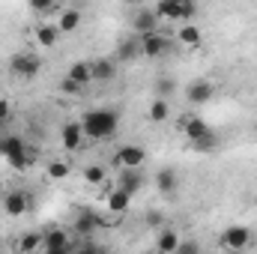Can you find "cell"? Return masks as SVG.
<instances>
[{
  "label": "cell",
  "instance_id": "3",
  "mask_svg": "<svg viewBox=\"0 0 257 254\" xmlns=\"http://www.w3.org/2000/svg\"><path fill=\"white\" fill-rule=\"evenodd\" d=\"M156 12L165 21H192L197 15L194 0H156Z\"/></svg>",
  "mask_w": 257,
  "mask_h": 254
},
{
  "label": "cell",
  "instance_id": "22",
  "mask_svg": "<svg viewBox=\"0 0 257 254\" xmlns=\"http://www.w3.org/2000/svg\"><path fill=\"white\" fill-rule=\"evenodd\" d=\"M81 9H63L60 12V18H57V27H60V33H75L78 27H81Z\"/></svg>",
  "mask_w": 257,
  "mask_h": 254
},
{
  "label": "cell",
  "instance_id": "13",
  "mask_svg": "<svg viewBox=\"0 0 257 254\" xmlns=\"http://www.w3.org/2000/svg\"><path fill=\"white\" fill-rule=\"evenodd\" d=\"M132 197H135V194H128L126 189L117 186V189H111L108 194H105V209L114 212V215H123L128 206H132Z\"/></svg>",
  "mask_w": 257,
  "mask_h": 254
},
{
  "label": "cell",
  "instance_id": "12",
  "mask_svg": "<svg viewBox=\"0 0 257 254\" xmlns=\"http://www.w3.org/2000/svg\"><path fill=\"white\" fill-rule=\"evenodd\" d=\"M212 96H215V87H212V81H206V78L192 81V84L186 87V99H189L192 105H206Z\"/></svg>",
  "mask_w": 257,
  "mask_h": 254
},
{
  "label": "cell",
  "instance_id": "30",
  "mask_svg": "<svg viewBox=\"0 0 257 254\" xmlns=\"http://www.w3.org/2000/svg\"><path fill=\"white\" fill-rule=\"evenodd\" d=\"M60 93H63V96H81V93H84V84H78V81H72V78L66 75L63 81H60Z\"/></svg>",
  "mask_w": 257,
  "mask_h": 254
},
{
  "label": "cell",
  "instance_id": "11",
  "mask_svg": "<svg viewBox=\"0 0 257 254\" xmlns=\"http://www.w3.org/2000/svg\"><path fill=\"white\" fill-rule=\"evenodd\" d=\"M42 251H45V254H66V251H72V239H69V233H66V230H45Z\"/></svg>",
  "mask_w": 257,
  "mask_h": 254
},
{
  "label": "cell",
  "instance_id": "10",
  "mask_svg": "<svg viewBox=\"0 0 257 254\" xmlns=\"http://www.w3.org/2000/svg\"><path fill=\"white\" fill-rule=\"evenodd\" d=\"M3 209H6V215H12V218H21L27 209H30V194L27 191H6V197H3Z\"/></svg>",
  "mask_w": 257,
  "mask_h": 254
},
{
  "label": "cell",
  "instance_id": "33",
  "mask_svg": "<svg viewBox=\"0 0 257 254\" xmlns=\"http://www.w3.org/2000/svg\"><path fill=\"white\" fill-rule=\"evenodd\" d=\"M171 90H174V81H171V78H162V81H159V93H162V96H168Z\"/></svg>",
  "mask_w": 257,
  "mask_h": 254
},
{
  "label": "cell",
  "instance_id": "23",
  "mask_svg": "<svg viewBox=\"0 0 257 254\" xmlns=\"http://www.w3.org/2000/svg\"><path fill=\"white\" fill-rule=\"evenodd\" d=\"M147 117H150V123H165V120L171 117V105H168V99H165V96L153 99V102H150V111H147Z\"/></svg>",
  "mask_w": 257,
  "mask_h": 254
},
{
  "label": "cell",
  "instance_id": "34",
  "mask_svg": "<svg viewBox=\"0 0 257 254\" xmlns=\"http://www.w3.org/2000/svg\"><path fill=\"white\" fill-rule=\"evenodd\" d=\"M147 221H150V224H159V221H162V215H159V212H150V215H147Z\"/></svg>",
  "mask_w": 257,
  "mask_h": 254
},
{
  "label": "cell",
  "instance_id": "15",
  "mask_svg": "<svg viewBox=\"0 0 257 254\" xmlns=\"http://www.w3.org/2000/svg\"><path fill=\"white\" fill-rule=\"evenodd\" d=\"M87 138H84V129L81 123H66L60 129V144H63L66 153H75V150H81V144H84Z\"/></svg>",
  "mask_w": 257,
  "mask_h": 254
},
{
  "label": "cell",
  "instance_id": "2",
  "mask_svg": "<svg viewBox=\"0 0 257 254\" xmlns=\"http://www.w3.org/2000/svg\"><path fill=\"white\" fill-rule=\"evenodd\" d=\"M0 156L6 159V165L12 168V171H27V168H33V153L27 150V144H24V138L21 135H12V132H0Z\"/></svg>",
  "mask_w": 257,
  "mask_h": 254
},
{
  "label": "cell",
  "instance_id": "25",
  "mask_svg": "<svg viewBox=\"0 0 257 254\" xmlns=\"http://www.w3.org/2000/svg\"><path fill=\"white\" fill-rule=\"evenodd\" d=\"M42 239H45V233H39V230H33V233H24V236L18 239V251H24V254L42 251Z\"/></svg>",
  "mask_w": 257,
  "mask_h": 254
},
{
  "label": "cell",
  "instance_id": "18",
  "mask_svg": "<svg viewBox=\"0 0 257 254\" xmlns=\"http://www.w3.org/2000/svg\"><path fill=\"white\" fill-rule=\"evenodd\" d=\"M117 186H120V189H126L128 194H138V191L144 189V177H141V171H138V168H123V171H120V177H117Z\"/></svg>",
  "mask_w": 257,
  "mask_h": 254
},
{
  "label": "cell",
  "instance_id": "27",
  "mask_svg": "<svg viewBox=\"0 0 257 254\" xmlns=\"http://www.w3.org/2000/svg\"><path fill=\"white\" fill-rule=\"evenodd\" d=\"M84 183H90V186H102V183H105V168H102V165H90V168H84Z\"/></svg>",
  "mask_w": 257,
  "mask_h": 254
},
{
  "label": "cell",
  "instance_id": "8",
  "mask_svg": "<svg viewBox=\"0 0 257 254\" xmlns=\"http://www.w3.org/2000/svg\"><path fill=\"white\" fill-rule=\"evenodd\" d=\"M153 183H156V191H159V194L174 197V194H177V189H180V174H177V168L165 165V168H159V171H156Z\"/></svg>",
  "mask_w": 257,
  "mask_h": 254
},
{
  "label": "cell",
  "instance_id": "31",
  "mask_svg": "<svg viewBox=\"0 0 257 254\" xmlns=\"http://www.w3.org/2000/svg\"><path fill=\"white\" fill-rule=\"evenodd\" d=\"M9 120H12V102L9 99H0V132H6Z\"/></svg>",
  "mask_w": 257,
  "mask_h": 254
},
{
  "label": "cell",
  "instance_id": "16",
  "mask_svg": "<svg viewBox=\"0 0 257 254\" xmlns=\"http://www.w3.org/2000/svg\"><path fill=\"white\" fill-rule=\"evenodd\" d=\"M90 69H93V81L108 84V81H114V78H117V63H114V60L96 57V60H90Z\"/></svg>",
  "mask_w": 257,
  "mask_h": 254
},
{
  "label": "cell",
  "instance_id": "32",
  "mask_svg": "<svg viewBox=\"0 0 257 254\" xmlns=\"http://www.w3.org/2000/svg\"><path fill=\"white\" fill-rule=\"evenodd\" d=\"M48 177H51V180L69 177V165H66V162H51V165H48Z\"/></svg>",
  "mask_w": 257,
  "mask_h": 254
},
{
  "label": "cell",
  "instance_id": "5",
  "mask_svg": "<svg viewBox=\"0 0 257 254\" xmlns=\"http://www.w3.org/2000/svg\"><path fill=\"white\" fill-rule=\"evenodd\" d=\"M138 39H141V54H144V57H150V60H156V57L168 54V48H171V39H168L162 30L144 33V36H138Z\"/></svg>",
  "mask_w": 257,
  "mask_h": 254
},
{
  "label": "cell",
  "instance_id": "19",
  "mask_svg": "<svg viewBox=\"0 0 257 254\" xmlns=\"http://www.w3.org/2000/svg\"><path fill=\"white\" fill-rule=\"evenodd\" d=\"M177 42L186 45V48H197V45L203 42V30H200L197 24H183V27L177 30Z\"/></svg>",
  "mask_w": 257,
  "mask_h": 254
},
{
  "label": "cell",
  "instance_id": "29",
  "mask_svg": "<svg viewBox=\"0 0 257 254\" xmlns=\"http://www.w3.org/2000/svg\"><path fill=\"white\" fill-rule=\"evenodd\" d=\"M27 6L36 12V15H48L57 9V0H27Z\"/></svg>",
  "mask_w": 257,
  "mask_h": 254
},
{
  "label": "cell",
  "instance_id": "17",
  "mask_svg": "<svg viewBox=\"0 0 257 254\" xmlns=\"http://www.w3.org/2000/svg\"><path fill=\"white\" fill-rule=\"evenodd\" d=\"M105 221L93 212V209H81L78 212V218H75V224H72V230H78V233H93V230H99Z\"/></svg>",
  "mask_w": 257,
  "mask_h": 254
},
{
  "label": "cell",
  "instance_id": "4",
  "mask_svg": "<svg viewBox=\"0 0 257 254\" xmlns=\"http://www.w3.org/2000/svg\"><path fill=\"white\" fill-rule=\"evenodd\" d=\"M9 69H12V75H18V78H36V75L42 72V57H36L33 51H21V54H15V57L9 60Z\"/></svg>",
  "mask_w": 257,
  "mask_h": 254
},
{
  "label": "cell",
  "instance_id": "35",
  "mask_svg": "<svg viewBox=\"0 0 257 254\" xmlns=\"http://www.w3.org/2000/svg\"><path fill=\"white\" fill-rule=\"evenodd\" d=\"M126 3H144V0H126Z\"/></svg>",
  "mask_w": 257,
  "mask_h": 254
},
{
  "label": "cell",
  "instance_id": "7",
  "mask_svg": "<svg viewBox=\"0 0 257 254\" xmlns=\"http://www.w3.org/2000/svg\"><path fill=\"white\" fill-rule=\"evenodd\" d=\"M180 132L189 138V141H200V138H206V135H212V126L200 117V114H183L180 117Z\"/></svg>",
  "mask_w": 257,
  "mask_h": 254
},
{
  "label": "cell",
  "instance_id": "24",
  "mask_svg": "<svg viewBox=\"0 0 257 254\" xmlns=\"http://www.w3.org/2000/svg\"><path fill=\"white\" fill-rule=\"evenodd\" d=\"M72 81H78V84H90L93 81V69H90V60H78V63H72L69 66V72H66Z\"/></svg>",
  "mask_w": 257,
  "mask_h": 254
},
{
  "label": "cell",
  "instance_id": "28",
  "mask_svg": "<svg viewBox=\"0 0 257 254\" xmlns=\"http://www.w3.org/2000/svg\"><path fill=\"white\" fill-rule=\"evenodd\" d=\"M197 153H212V150H218V135L212 132V135H206V138H200V141H194L192 144Z\"/></svg>",
  "mask_w": 257,
  "mask_h": 254
},
{
  "label": "cell",
  "instance_id": "1",
  "mask_svg": "<svg viewBox=\"0 0 257 254\" xmlns=\"http://www.w3.org/2000/svg\"><path fill=\"white\" fill-rule=\"evenodd\" d=\"M81 129L87 141H111L120 129V114L114 108H93L81 117Z\"/></svg>",
  "mask_w": 257,
  "mask_h": 254
},
{
  "label": "cell",
  "instance_id": "14",
  "mask_svg": "<svg viewBox=\"0 0 257 254\" xmlns=\"http://www.w3.org/2000/svg\"><path fill=\"white\" fill-rule=\"evenodd\" d=\"M159 12L156 9H141V12H135V18H132V27H135V33L138 36H144V33H153V30H159Z\"/></svg>",
  "mask_w": 257,
  "mask_h": 254
},
{
  "label": "cell",
  "instance_id": "26",
  "mask_svg": "<svg viewBox=\"0 0 257 254\" xmlns=\"http://www.w3.org/2000/svg\"><path fill=\"white\" fill-rule=\"evenodd\" d=\"M117 57H120V60H128V63L138 60V57H144V54H141V39H126V42L120 45Z\"/></svg>",
  "mask_w": 257,
  "mask_h": 254
},
{
  "label": "cell",
  "instance_id": "6",
  "mask_svg": "<svg viewBox=\"0 0 257 254\" xmlns=\"http://www.w3.org/2000/svg\"><path fill=\"white\" fill-rule=\"evenodd\" d=\"M221 245H224L227 251H245V248L251 245V230H248L245 224H230V227H224V233H221Z\"/></svg>",
  "mask_w": 257,
  "mask_h": 254
},
{
  "label": "cell",
  "instance_id": "20",
  "mask_svg": "<svg viewBox=\"0 0 257 254\" xmlns=\"http://www.w3.org/2000/svg\"><path fill=\"white\" fill-rule=\"evenodd\" d=\"M177 245H180V233H177V230H171V227L159 230V236H156V251L177 254Z\"/></svg>",
  "mask_w": 257,
  "mask_h": 254
},
{
  "label": "cell",
  "instance_id": "21",
  "mask_svg": "<svg viewBox=\"0 0 257 254\" xmlns=\"http://www.w3.org/2000/svg\"><path fill=\"white\" fill-rule=\"evenodd\" d=\"M60 36H63V33H60L57 24H39V27H36V39H39L42 48H54V45L60 42Z\"/></svg>",
  "mask_w": 257,
  "mask_h": 254
},
{
  "label": "cell",
  "instance_id": "9",
  "mask_svg": "<svg viewBox=\"0 0 257 254\" xmlns=\"http://www.w3.org/2000/svg\"><path fill=\"white\" fill-rule=\"evenodd\" d=\"M144 159H147V150L138 147V144H126V147H120V150L114 153V162H117L120 168H141Z\"/></svg>",
  "mask_w": 257,
  "mask_h": 254
}]
</instances>
